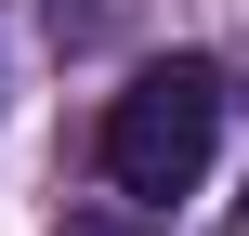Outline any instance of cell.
Wrapping results in <instances>:
<instances>
[{
  "label": "cell",
  "instance_id": "cell-1",
  "mask_svg": "<svg viewBox=\"0 0 249 236\" xmlns=\"http://www.w3.org/2000/svg\"><path fill=\"white\" fill-rule=\"evenodd\" d=\"M223 118H236V79L210 66V53H171V66H144L118 105H105V184L131 197V210H171V197H197L210 184V145H223Z\"/></svg>",
  "mask_w": 249,
  "mask_h": 236
},
{
  "label": "cell",
  "instance_id": "cell-2",
  "mask_svg": "<svg viewBox=\"0 0 249 236\" xmlns=\"http://www.w3.org/2000/svg\"><path fill=\"white\" fill-rule=\"evenodd\" d=\"M66 236H131V223H66Z\"/></svg>",
  "mask_w": 249,
  "mask_h": 236
}]
</instances>
